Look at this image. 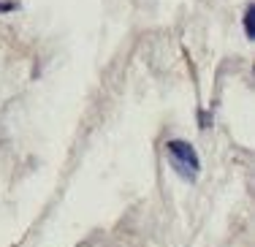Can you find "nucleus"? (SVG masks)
Listing matches in <instances>:
<instances>
[{
  "label": "nucleus",
  "mask_w": 255,
  "mask_h": 247,
  "mask_svg": "<svg viewBox=\"0 0 255 247\" xmlns=\"http://www.w3.org/2000/svg\"><path fill=\"white\" fill-rule=\"evenodd\" d=\"M245 33L247 38H255V5H250L245 14Z\"/></svg>",
  "instance_id": "f03ea898"
},
{
  "label": "nucleus",
  "mask_w": 255,
  "mask_h": 247,
  "mask_svg": "<svg viewBox=\"0 0 255 247\" xmlns=\"http://www.w3.org/2000/svg\"><path fill=\"white\" fill-rule=\"evenodd\" d=\"M166 158H168L171 168L179 174L182 179L193 182V179L198 177L201 163H198V155H196V149H193V144H187V141H168L166 144Z\"/></svg>",
  "instance_id": "f257e3e1"
}]
</instances>
